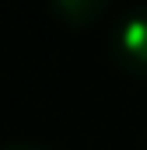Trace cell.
Listing matches in <instances>:
<instances>
[{
    "label": "cell",
    "instance_id": "cell-1",
    "mask_svg": "<svg viewBox=\"0 0 147 150\" xmlns=\"http://www.w3.org/2000/svg\"><path fill=\"white\" fill-rule=\"evenodd\" d=\"M112 63L130 77H147V4L130 11L109 38Z\"/></svg>",
    "mask_w": 147,
    "mask_h": 150
},
{
    "label": "cell",
    "instance_id": "cell-3",
    "mask_svg": "<svg viewBox=\"0 0 147 150\" xmlns=\"http://www.w3.org/2000/svg\"><path fill=\"white\" fill-rule=\"evenodd\" d=\"M4 150H56V147H49V143H32V140H25V143H7Z\"/></svg>",
    "mask_w": 147,
    "mask_h": 150
},
{
    "label": "cell",
    "instance_id": "cell-2",
    "mask_svg": "<svg viewBox=\"0 0 147 150\" xmlns=\"http://www.w3.org/2000/svg\"><path fill=\"white\" fill-rule=\"evenodd\" d=\"M49 7H53V14L67 28L84 32V28H95L105 18V11L112 7V0H49Z\"/></svg>",
    "mask_w": 147,
    "mask_h": 150
}]
</instances>
